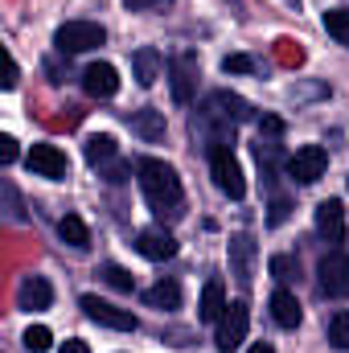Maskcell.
Instances as JSON below:
<instances>
[{
  "instance_id": "1",
  "label": "cell",
  "mask_w": 349,
  "mask_h": 353,
  "mask_svg": "<svg viewBox=\"0 0 349 353\" xmlns=\"http://www.w3.org/2000/svg\"><path fill=\"white\" fill-rule=\"evenodd\" d=\"M136 173H140V189H144V197H148V205L165 218H173L181 214V201H185V193H181V176L165 165V161H140L136 165Z\"/></svg>"
},
{
  "instance_id": "2",
  "label": "cell",
  "mask_w": 349,
  "mask_h": 353,
  "mask_svg": "<svg viewBox=\"0 0 349 353\" xmlns=\"http://www.w3.org/2000/svg\"><path fill=\"white\" fill-rule=\"evenodd\" d=\"M210 173H214V185H218L226 197L239 201V197L247 193V181H243V169H239L230 144H210Z\"/></svg>"
},
{
  "instance_id": "3",
  "label": "cell",
  "mask_w": 349,
  "mask_h": 353,
  "mask_svg": "<svg viewBox=\"0 0 349 353\" xmlns=\"http://www.w3.org/2000/svg\"><path fill=\"white\" fill-rule=\"evenodd\" d=\"M103 41H107V29L99 21H66L54 33V46L62 54H87V50H99Z\"/></svg>"
},
{
  "instance_id": "4",
  "label": "cell",
  "mask_w": 349,
  "mask_h": 353,
  "mask_svg": "<svg viewBox=\"0 0 349 353\" xmlns=\"http://www.w3.org/2000/svg\"><path fill=\"white\" fill-rule=\"evenodd\" d=\"M317 283L329 300H346L349 296V255L346 251H329L317 267Z\"/></svg>"
},
{
  "instance_id": "5",
  "label": "cell",
  "mask_w": 349,
  "mask_h": 353,
  "mask_svg": "<svg viewBox=\"0 0 349 353\" xmlns=\"http://www.w3.org/2000/svg\"><path fill=\"white\" fill-rule=\"evenodd\" d=\"M325 169H329V152H325L321 144H304V148H296V152L288 157V176H292V181H300V185L321 181Z\"/></svg>"
},
{
  "instance_id": "6",
  "label": "cell",
  "mask_w": 349,
  "mask_h": 353,
  "mask_svg": "<svg viewBox=\"0 0 349 353\" xmlns=\"http://www.w3.org/2000/svg\"><path fill=\"white\" fill-rule=\"evenodd\" d=\"M247 325H251L247 304H226V312H222V321H218V337H214L218 353L239 350V345H243V337H247Z\"/></svg>"
},
{
  "instance_id": "7",
  "label": "cell",
  "mask_w": 349,
  "mask_h": 353,
  "mask_svg": "<svg viewBox=\"0 0 349 353\" xmlns=\"http://www.w3.org/2000/svg\"><path fill=\"white\" fill-rule=\"evenodd\" d=\"M83 312H87L94 325H107V329H119V333H132L136 329V316L128 308H115V304H107L99 296H83Z\"/></svg>"
},
{
  "instance_id": "8",
  "label": "cell",
  "mask_w": 349,
  "mask_h": 353,
  "mask_svg": "<svg viewBox=\"0 0 349 353\" xmlns=\"http://www.w3.org/2000/svg\"><path fill=\"white\" fill-rule=\"evenodd\" d=\"M29 169H33L37 176L62 181V176L70 173V161H66V152L54 148V144H33V148H29Z\"/></svg>"
},
{
  "instance_id": "9",
  "label": "cell",
  "mask_w": 349,
  "mask_h": 353,
  "mask_svg": "<svg viewBox=\"0 0 349 353\" xmlns=\"http://www.w3.org/2000/svg\"><path fill=\"white\" fill-rule=\"evenodd\" d=\"M317 230H321V239L329 243V247H341L346 243V205L341 201H321L317 205Z\"/></svg>"
},
{
  "instance_id": "10",
  "label": "cell",
  "mask_w": 349,
  "mask_h": 353,
  "mask_svg": "<svg viewBox=\"0 0 349 353\" xmlns=\"http://www.w3.org/2000/svg\"><path fill=\"white\" fill-rule=\"evenodd\" d=\"M169 83H173V99L185 107L193 99V87H197V58L193 54H177L169 62Z\"/></svg>"
},
{
  "instance_id": "11",
  "label": "cell",
  "mask_w": 349,
  "mask_h": 353,
  "mask_svg": "<svg viewBox=\"0 0 349 353\" xmlns=\"http://www.w3.org/2000/svg\"><path fill=\"white\" fill-rule=\"evenodd\" d=\"M136 251H140L144 259L161 263V259H173V255H177V239L165 230V226H148V230H140V239H136Z\"/></svg>"
},
{
  "instance_id": "12",
  "label": "cell",
  "mask_w": 349,
  "mask_h": 353,
  "mask_svg": "<svg viewBox=\"0 0 349 353\" xmlns=\"http://www.w3.org/2000/svg\"><path fill=\"white\" fill-rule=\"evenodd\" d=\"M50 304H54V288H50L41 275H25L21 288H17V308H25V312H41V308H50Z\"/></svg>"
},
{
  "instance_id": "13",
  "label": "cell",
  "mask_w": 349,
  "mask_h": 353,
  "mask_svg": "<svg viewBox=\"0 0 349 353\" xmlns=\"http://www.w3.org/2000/svg\"><path fill=\"white\" fill-rule=\"evenodd\" d=\"M83 87H87V94H94V99H111V94L119 90V74H115L111 62H94V66L83 70Z\"/></svg>"
},
{
  "instance_id": "14",
  "label": "cell",
  "mask_w": 349,
  "mask_h": 353,
  "mask_svg": "<svg viewBox=\"0 0 349 353\" xmlns=\"http://www.w3.org/2000/svg\"><path fill=\"white\" fill-rule=\"evenodd\" d=\"M132 70H136V83H140V87H152V83L161 79V70H165V58H161L152 46H144V50L132 54Z\"/></svg>"
},
{
  "instance_id": "15",
  "label": "cell",
  "mask_w": 349,
  "mask_h": 353,
  "mask_svg": "<svg viewBox=\"0 0 349 353\" xmlns=\"http://www.w3.org/2000/svg\"><path fill=\"white\" fill-rule=\"evenodd\" d=\"M222 312H226V288H222V279H206V288H201V304H197V316L218 325Z\"/></svg>"
},
{
  "instance_id": "16",
  "label": "cell",
  "mask_w": 349,
  "mask_h": 353,
  "mask_svg": "<svg viewBox=\"0 0 349 353\" xmlns=\"http://www.w3.org/2000/svg\"><path fill=\"white\" fill-rule=\"evenodd\" d=\"M230 267H235V279L239 283H251V275H255V243L247 234H239L230 243Z\"/></svg>"
},
{
  "instance_id": "17",
  "label": "cell",
  "mask_w": 349,
  "mask_h": 353,
  "mask_svg": "<svg viewBox=\"0 0 349 353\" xmlns=\"http://www.w3.org/2000/svg\"><path fill=\"white\" fill-rule=\"evenodd\" d=\"M271 316H275V325H283V329H296L300 325V300L288 292V288H279L275 296H271Z\"/></svg>"
},
{
  "instance_id": "18",
  "label": "cell",
  "mask_w": 349,
  "mask_h": 353,
  "mask_svg": "<svg viewBox=\"0 0 349 353\" xmlns=\"http://www.w3.org/2000/svg\"><path fill=\"white\" fill-rule=\"evenodd\" d=\"M132 128H136V136L140 140H148V144H157V140H165V115L161 111H136L132 115Z\"/></svg>"
},
{
  "instance_id": "19",
  "label": "cell",
  "mask_w": 349,
  "mask_h": 353,
  "mask_svg": "<svg viewBox=\"0 0 349 353\" xmlns=\"http://www.w3.org/2000/svg\"><path fill=\"white\" fill-rule=\"evenodd\" d=\"M144 300H148L152 308L169 312V308H181V288H177L173 279H161V283H152V288L144 292Z\"/></svg>"
},
{
  "instance_id": "20",
  "label": "cell",
  "mask_w": 349,
  "mask_h": 353,
  "mask_svg": "<svg viewBox=\"0 0 349 353\" xmlns=\"http://www.w3.org/2000/svg\"><path fill=\"white\" fill-rule=\"evenodd\" d=\"M58 234H62V243H70V247H79V251L90 247V230L79 214H66V218L58 222Z\"/></svg>"
},
{
  "instance_id": "21",
  "label": "cell",
  "mask_w": 349,
  "mask_h": 353,
  "mask_svg": "<svg viewBox=\"0 0 349 353\" xmlns=\"http://www.w3.org/2000/svg\"><path fill=\"white\" fill-rule=\"evenodd\" d=\"M325 29H329V37H337L341 46H349V12L346 8H329L325 12Z\"/></svg>"
},
{
  "instance_id": "22",
  "label": "cell",
  "mask_w": 349,
  "mask_h": 353,
  "mask_svg": "<svg viewBox=\"0 0 349 353\" xmlns=\"http://www.w3.org/2000/svg\"><path fill=\"white\" fill-rule=\"evenodd\" d=\"M115 157V140L111 136H90L87 140V161L90 165H103V161H111Z\"/></svg>"
},
{
  "instance_id": "23",
  "label": "cell",
  "mask_w": 349,
  "mask_h": 353,
  "mask_svg": "<svg viewBox=\"0 0 349 353\" xmlns=\"http://www.w3.org/2000/svg\"><path fill=\"white\" fill-rule=\"evenodd\" d=\"M21 341H25V350H29V353H46L50 345H54V333H50L46 325H33V329H25V337H21Z\"/></svg>"
},
{
  "instance_id": "24",
  "label": "cell",
  "mask_w": 349,
  "mask_h": 353,
  "mask_svg": "<svg viewBox=\"0 0 349 353\" xmlns=\"http://www.w3.org/2000/svg\"><path fill=\"white\" fill-rule=\"evenodd\" d=\"M329 341L349 353V312H333L329 316Z\"/></svg>"
},
{
  "instance_id": "25",
  "label": "cell",
  "mask_w": 349,
  "mask_h": 353,
  "mask_svg": "<svg viewBox=\"0 0 349 353\" xmlns=\"http://www.w3.org/2000/svg\"><path fill=\"white\" fill-rule=\"evenodd\" d=\"M99 275H103V279H107V283H111L115 292H132V288H136V279H132V271H123L119 263H107L103 271H99Z\"/></svg>"
},
{
  "instance_id": "26",
  "label": "cell",
  "mask_w": 349,
  "mask_h": 353,
  "mask_svg": "<svg viewBox=\"0 0 349 353\" xmlns=\"http://www.w3.org/2000/svg\"><path fill=\"white\" fill-rule=\"evenodd\" d=\"M267 267H271V275H275L279 283H292V279H296V271H300L292 255H271V263H267Z\"/></svg>"
},
{
  "instance_id": "27",
  "label": "cell",
  "mask_w": 349,
  "mask_h": 353,
  "mask_svg": "<svg viewBox=\"0 0 349 353\" xmlns=\"http://www.w3.org/2000/svg\"><path fill=\"white\" fill-rule=\"evenodd\" d=\"M222 70H226V74H251V70H255V62H251L247 54H230V58L222 62Z\"/></svg>"
},
{
  "instance_id": "28",
  "label": "cell",
  "mask_w": 349,
  "mask_h": 353,
  "mask_svg": "<svg viewBox=\"0 0 349 353\" xmlns=\"http://www.w3.org/2000/svg\"><path fill=\"white\" fill-rule=\"evenodd\" d=\"M4 205H8V218L12 222H25V210H21V197H17L12 181H4Z\"/></svg>"
},
{
  "instance_id": "29",
  "label": "cell",
  "mask_w": 349,
  "mask_h": 353,
  "mask_svg": "<svg viewBox=\"0 0 349 353\" xmlns=\"http://www.w3.org/2000/svg\"><path fill=\"white\" fill-rule=\"evenodd\" d=\"M275 46H279V58H283L288 66H300V62H304V50H300L296 41H288V37H283V41H275Z\"/></svg>"
},
{
  "instance_id": "30",
  "label": "cell",
  "mask_w": 349,
  "mask_h": 353,
  "mask_svg": "<svg viewBox=\"0 0 349 353\" xmlns=\"http://www.w3.org/2000/svg\"><path fill=\"white\" fill-rule=\"evenodd\" d=\"M0 161H4V165L17 161V140H12V136H0Z\"/></svg>"
},
{
  "instance_id": "31",
  "label": "cell",
  "mask_w": 349,
  "mask_h": 353,
  "mask_svg": "<svg viewBox=\"0 0 349 353\" xmlns=\"http://www.w3.org/2000/svg\"><path fill=\"white\" fill-rule=\"evenodd\" d=\"M17 74H21V70H17L12 54H4V90H12V87H17Z\"/></svg>"
},
{
  "instance_id": "32",
  "label": "cell",
  "mask_w": 349,
  "mask_h": 353,
  "mask_svg": "<svg viewBox=\"0 0 349 353\" xmlns=\"http://www.w3.org/2000/svg\"><path fill=\"white\" fill-rule=\"evenodd\" d=\"M283 218H288V201H283V197H275V205H271V226H279Z\"/></svg>"
},
{
  "instance_id": "33",
  "label": "cell",
  "mask_w": 349,
  "mask_h": 353,
  "mask_svg": "<svg viewBox=\"0 0 349 353\" xmlns=\"http://www.w3.org/2000/svg\"><path fill=\"white\" fill-rule=\"evenodd\" d=\"M132 12H144V8H161V4H169V0H123Z\"/></svg>"
},
{
  "instance_id": "34",
  "label": "cell",
  "mask_w": 349,
  "mask_h": 353,
  "mask_svg": "<svg viewBox=\"0 0 349 353\" xmlns=\"http://www.w3.org/2000/svg\"><path fill=\"white\" fill-rule=\"evenodd\" d=\"M62 353H90V350H87V341H79V337H74V341H66V345H62Z\"/></svg>"
},
{
  "instance_id": "35",
  "label": "cell",
  "mask_w": 349,
  "mask_h": 353,
  "mask_svg": "<svg viewBox=\"0 0 349 353\" xmlns=\"http://www.w3.org/2000/svg\"><path fill=\"white\" fill-rule=\"evenodd\" d=\"M251 353H275V350H271L267 341H259V345H251Z\"/></svg>"
}]
</instances>
